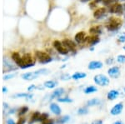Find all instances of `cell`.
I'll return each mask as SVG.
<instances>
[{
	"label": "cell",
	"instance_id": "obj_17",
	"mask_svg": "<svg viewBox=\"0 0 125 124\" xmlns=\"http://www.w3.org/2000/svg\"><path fill=\"white\" fill-rule=\"evenodd\" d=\"M63 93H64V89L63 88L59 87V88L55 89L53 92V93L51 94V99L53 100V98H58V97H60L62 94H63Z\"/></svg>",
	"mask_w": 125,
	"mask_h": 124
},
{
	"label": "cell",
	"instance_id": "obj_45",
	"mask_svg": "<svg viewBox=\"0 0 125 124\" xmlns=\"http://www.w3.org/2000/svg\"><path fill=\"white\" fill-rule=\"evenodd\" d=\"M7 92H8V88H7L6 87H3V93H6Z\"/></svg>",
	"mask_w": 125,
	"mask_h": 124
},
{
	"label": "cell",
	"instance_id": "obj_22",
	"mask_svg": "<svg viewBox=\"0 0 125 124\" xmlns=\"http://www.w3.org/2000/svg\"><path fill=\"white\" fill-rule=\"evenodd\" d=\"M101 103V101H100L98 98H93L90 99L87 102L86 105L87 107H94V106H97V105H99Z\"/></svg>",
	"mask_w": 125,
	"mask_h": 124
},
{
	"label": "cell",
	"instance_id": "obj_37",
	"mask_svg": "<svg viewBox=\"0 0 125 124\" xmlns=\"http://www.w3.org/2000/svg\"><path fill=\"white\" fill-rule=\"evenodd\" d=\"M118 42H119V43H125V33H122V34L118 37Z\"/></svg>",
	"mask_w": 125,
	"mask_h": 124
},
{
	"label": "cell",
	"instance_id": "obj_18",
	"mask_svg": "<svg viewBox=\"0 0 125 124\" xmlns=\"http://www.w3.org/2000/svg\"><path fill=\"white\" fill-rule=\"evenodd\" d=\"M33 97V93H16V94L13 96V97H18V98H19V97H24V98H26L27 100H32Z\"/></svg>",
	"mask_w": 125,
	"mask_h": 124
},
{
	"label": "cell",
	"instance_id": "obj_16",
	"mask_svg": "<svg viewBox=\"0 0 125 124\" xmlns=\"http://www.w3.org/2000/svg\"><path fill=\"white\" fill-rule=\"evenodd\" d=\"M118 96H119V92L117 91V90H111V91L108 93V94H107V97L110 101H114Z\"/></svg>",
	"mask_w": 125,
	"mask_h": 124
},
{
	"label": "cell",
	"instance_id": "obj_29",
	"mask_svg": "<svg viewBox=\"0 0 125 124\" xmlns=\"http://www.w3.org/2000/svg\"><path fill=\"white\" fill-rule=\"evenodd\" d=\"M88 113V108L87 107H80L79 109L78 110V115H86Z\"/></svg>",
	"mask_w": 125,
	"mask_h": 124
},
{
	"label": "cell",
	"instance_id": "obj_40",
	"mask_svg": "<svg viewBox=\"0 0 125 124\" xmlns=\"http://www.w3.org/2000/svg\"><path fill=\"white\" fill-rule=\"evenodd\" d=\"M35 89H37V86H35V85H30L29 87H28V91L29 92H32V91H33V90H35Z\"/></svg>",
	"mask_w": 125,
	"mask_h": 124
},
{
	"label": "cell",
	"instance_id": "obj_14",
	"mask_svg": "<svg viewBox=\"0 0 125 124\" xmlns=\"http://www.w3.org/2000/svg\"><path fill=\"white\" fill-rule=\"evenodd\" d=\"M12 60L19 66V67H22V64H23V59H22V57L19 55V53H13L12 54Z\"/></svg>",
	"mask_w": 125,
	"mask_h": 124
},
{
	"label": "cell",
	"instance_id": "obj_8",
	"mask_svg": "<svg viewBox=\"0 0 125 124\" xmlns=\"http://www.w3.org/2000/svg\"><path fill=\"white\" fill-rule=\"evenodd\" d=\"M108 73L113 78H118L121 74L120 68L118 67H112L108 70Z\"/></svg>",
	"mask_w": 125,
	"mask_h": 124
},
{
	"label": "cell",
	"instance_id": "obj_30",
	"mask_svg": "<svg viewBox=\"0 0 125 124\" xmlns=\"http://www.w3.org/2000/svg\"><path fill=\"white\" fill-rule=\"evenodd\" d=\"M3 113H4V116L9 115L10 110H11V108L9 107V104H8V103H3Z\"/></svg>",
	"mask_w": 125,
	"mask_h": 124
},
{
	"label": "cell",
	"instance_id": "obj_9",
	"mask_svg": "<svg viewBox=\"0 0 125 124\" xmlns=\"http://www.w3.org/2000/svg\"><path fill=\"white\" fill-rule=\"evenodd\" d=\"M100 42V38L98 37V35H92L91 37H87L85 43H88V45L89 46H94L98 44Z\"/></svg>",
	"mask_w": 125,
	"mask_h": 124
},
{
	"label": "cell",
	"instance_id": "obj_33",
	"mask_svg": "<svg viewBox=\"0 0 125 124\" xmlns=\"http://www.w3.org/2000/svg\"><path fill=\"white\" fill-rule=\"evenodd\" d=\"M16 75H17V73H9V74H6L5 76H3V80L4 81H8V80L13 78Z\"/></svg>",
	"mask_w": 125,
	"mask_h": 124
},
{
	"label": "cell",
	"instance_id": "obj_27",
	"mask_svg": "<svg viewBox=\"0 0 125 124\" xmlns=\"http://www.w3.org/2000/svg\"><path fill=\"white\" fill-rule=\"evenodd\" d=\"M98 91V88L94 86H89V87H87L85 89H84V93L86 94H90V93H95V92Z\"/></svg>",
	"mask_w": 125,
	"mask_h": 124
},
{
	"label": "cell",
	"instance_id": "obj_39",
	"mask_svg": "<svg viewBox=\"0 0 125 124\" xmlns=\"http://www.w3.org/2000/svg\"><path fill=\"white\" fill-rule=\"evenodd\" d=\"M114 57H108V59L106 60V63L108 65H111V64H113L114 63Z\"/></svg>",
	"mask_w": 125,
	"mask_h": 124
},
{
	"label": "cell",
	"instance_id": "obj_3",
	"mask_svg": "<svg viewBox=\"0 0 125 124\" xmlns=\"http://www.w3.org/2000/svg\"><path fill=\"white\" fill-rule=\"evenodd\" d=\"M22 59H23V64H22V67L20 68L22 69H26L29 68V67H31L35 64V62H34L33 58L32 57V56L30 55V53H26L24 54L23 57H22Z\"/></svg>",
	"mask_w": 125,
	"mask_h": 124
},
{
	"label": "cell",
	"instance_id": "obj_13",
	"mask_svg": "<svg viewBox=\"0 0 125 124\" xmlns=\"http://www.w3.org/2000/svg\"><path fill=\"white\" fill-rule=\"evenodd\" d=\"M89 70H96V69H101L103 67V63L100 61H92L88 63V66Z\"/></svg>",
	"mask_w": 125,
	"mask_h": 124
},
{
	"label": "cell",
	"instance_id": "obj_23",
	"mask_svg": "<svg viewBox=\"0 0 125 124\" xmlns=\"http://www.w3.org/2000/svg\"><path fill=\"white\" fill-rule=\"evenodd\" d=\"M87 77V74L85 73H81V72H77V73H73L72 75V78L73 80H79L82 78H84V77Z\"/></svg>",
	"mask_w": 125,
	"mask_h": 124
},
{
	"label": "cell",
	"instance_id": "obj_24",
	"mask_svg": "<svg viewBox=\"0 0 125 124\" xmlns=\"http://www.w3.org/2000/svg\"><path fill=\"white\" fill-rule=\"evenodd\" d=\"M40 115H41V113H40L39 112H35V113L32 115L31 119H30L29 124H33L34 123H36V122H39Z\"/></svg>",
	"mask_w": 125,
	"mask_h": 124
},
{
	"label": "cell",
	"instance_id": "obj_41",
	"mask_svg": "<svg viewBox=\"0 0 125 124\" xmlns=\"http://www.w3.org/2000/svg\"><path fill=\"white\" fill-rule=\"evenodd\" d=\"M25 122H26L25 118H23V117H21V118H19V122L17 123V124H24V123H25Z\"/></svg>",
	"mask_w": 125,
	"mask_h": 124
},
{
	"label": "cell",
	"instance_id": "obj_46",
	"mask_svg": "<svg viewBox=\"0 0 125 124\" xmlns=\"http://www.w3.org/2000/svg\"><path fill=\"white\" fill-rule=\"evenodd\" d=\"M113 124H124V123H123L121 121H117V122H115V123H114Z\"/></svg>",
	"mask_w": 125,
	"mask_h": 124
},
{
	"label": "cell",
	"instance_id": "obj_6",
	"mask_svg": "<svg viewBox=\"0 0 125 124\" xmlns=\"http://www.w3.org/2000/svg\"><path fill=\"white\" fill-rule=\"evenodd\" d=\"M53 45L54 48L57 50L61 55H67L68 53V52H69L63 45H62V42L58 41V40H55V41L53 42Z\"/></svg>",
	"mask_w": 125,
	"mask_h": 124
},
{
	"label": "cell",
	"instance_id": "obj_47",
	"mask_svg": "<svg viewBox=\"0 0 125 124\" xmlns=\"http://www.w3.org/2000/svg\"><path fill=\"white\" fill-rule=\"evenodd\" d=\"M89 1V0H81V2H83V3H85V2H88Z\"/></svg>",
	"mask_w": 125,
	"mask_h": 124
},
{
	"label": "cell",
	"instance_id": "obj_11",
	"mask_svg": "<svg viewBox=\"0 0 125 124\" xmlns=\"http://www.w3.org/2000/svg\"><path fill=\"white\" fill-rule=\"evenodd\" d=\"M107 9L105 8H99V9H96L94 13V17L96 19H101L105 16Z\"/></svg>",
	"mask_w": 125,
	"mask_h": 124
},
{
	"label": "cell",
	"instance_id": "obj_43",
	"mask_svg": "<svg viewBox=\"0 0 125 124\" xmlns=\"http://www.w3.org/2000/svg\"><path fill=\"white\" fill-rule=\"evenodd\" d=\"M7 124H16V123L12 118H9L7 120Z\"/></svg>",
	"mask_w": 125,
	"mask_h": 124
},
{
	"label": "cell",
	"instance_id": "obj_36",
	"mask_svg": "<svg viewBox=\"0 0 125 124\" xmlns=\"http://www.w3.org/2000/svg\"><path fill=\"white\" fill-rule=\"evenodd\" d=\"M117 62L119 63H125V55H118L117 57Z\"/></svg>",
	"mask_w": 125,
	"mask_h": 124
},
{
	"label": "cell",
	"instance_id": "obj_35",
	"mask_svg": "<svg viewBox=\"0 0 125 124\" xmlns=\"http://www.w3.org/2000/svg\"><path fill=\"white\" fill-rule=\"evenodd\" d=\"M48 118V114L47 113H42L39 117V122H42L43 123V121H45L46 119Z\"/></svg>",
	"mask_w": 125,
	"mask_h": 124
},
{
	"label": "cell",
	"instance_id": "obj_52",
	"mask_svg": "<svg viewBox=\"0 0 125 124\" xmlns=\"http://www.w3.org/2000/svg\"><path fill=\"white\" fill-rule=\"evenodd\" d=\"M124 93H125V88H124Z\"/></svg>",
	"mask_w": 125,
	"mask_h": 124
},
{
	"label": "cell",
	"instance_id": "obj_12",
	"mask_svg": "<svg viewBox=\"0 0 125 124\" xmlns=\"http://www.w3.org/2000/svg\"><path fill=\"white\" fill-rule=\"evenodd\" d=\"M86 33L84 32H78V33H76L75 37H74V40L77 43H85V40H86Z\"/></svg>",
	"mask_w": 125,
	"mask_h": 124
},
{
	"label": "cell",
	"instance_id": "obj_1",
	"mask_svg": "<svg viewBox=\"0 0 125 124\" xmlns=\"http://www.w3.org/2000/svg\"><path fill=\"white\" fill-rule=\"evenodd\" d=\"M122 24H123L122 20L113 17V18H110L109 20L108 21L107 24L105 25V28L109 32H115V31H118V30L120 29Z\"/></svg>",
	"mask_w": 125,
	"mask_h": 124
},
{
	"label": "cell",
	"instance_id": "obj_50",
	"mask_svg": "<svg viewBox=\"0 0 125 124\" xmlns=\"http://www.w3.org/2000/svg\"><path fill=\"white\" fill-rule=\"evenodd\" d=\"M124 11H125V4H124Z\"/></svg>",
	"mask_w": 125,
	"mask_h": 124
},
{
	"label": "cell",
	"instance_id": "obj_25",
	"mask_svg": "<svg viewBox=\"0 0 125 124\" xmlns=\"http://www.w3.org/2000/svg\"><path fill=\"white\" fill-rule=\"evenodd\" d=\"M58 85V83L56 81H53V80H50V81H47L44 83V87H47V88H53L56 86Z\"/></svg>",
	"mask_w": 125,
	"mask_h": 124
},
{
	"label": "cell",
	"instance_id": "obj_21",
	"mask_svg": "<svg viewBox=\"0 0 125 124\" xmlns=\"http://www.w3.org/2000/svg\"><path fill=\"white\" fill-rule=\"evenodd\" d=\"M3 64H4L5 67H9V68L10 70H14L16 69V67H14V65H13V63H12L10 60L8 58V57H3Z\"/></svg>",
	"mask_w": 125,
	"mask_h": 124
},
{
	"label": "cell",
	"instance_id": "obj_31",
	"mask_svg": "<svg viewBox=\"0 0 125 124\" xmlns=\"http://www.w3.org/2000/svg\"><path fill=\"white\" fill-rule=\"evenodd\" d=\"M58 102H59V103H73V100L71 98H68V97H58Z\"/></svg>",
	"mask_w": 125,
	"mask_h": 124
},
{
	"label": "cell",
	"instance_id": "obj_26",
	"mask_svg": "<svg viewBox=\"0 0 125 124\" xmlns=\"http://www.w3.org/2000/svg\"><path fill=\"white\" fill-rule=\"evenodd\" d=\"M48 73H49V71L46 68L39 69V70H37V71L34 72V73H35V75L37 76V77H39V76H41V75H47Z\"/></svg>",
	"mask_w": 125,
	"mask_h": 124
},
{
	"label": "cell",
	"instance_id": "obj_28",
	"mask_svg": "<svg viewBox=\"0 0 125 124\" xmlns=\"http://www.w3.org/2000/svg\"><path fill=\"white\" fill-rule=\"evenodd\" d=\"M69 120H70V117H69V116H68V115H66V116L62 117L61 118L58 119L57 121V123L58 124H64V123H68Z\"/></svg>",
	"mask_w": 125,
	"mask_h": 124
},
{
	"label": "cell",
	"instance_id": "obj_44",
	"mask_svg": "<svg viewBox=\"0 0 125 124\" xmlns=\"http://www.w3.org/2000/svg\"><path fill=\"white\" fill-rule=\"evenodd\" d=\"M105 1H107V0H94V3H104V2H105Z\"/></svg>",
	"mask_w": 125,
	"mask_h": 124
},
{
	"label": "cell",
	"instance_id": "obj_10",
	"mask_svg": "<svg viewBox=\"0 0 125 124\" xmlns=\"http://www.w3.org/2000/svg\"><path fill=\"white\" fill-rule=\"evenodd\" d=\"M123 109H124V105L123 103H117L116 105H114V107L111 109L110 111V114L113 116H117V115H119L121 113H122Z\"/></svg>",
	"mask_w": 125,
	"mask_h": 124
},
{
	"label": "cell",
	"instance_id": "obj_7",
	"mask_svg": "<svg viewBox=\"0 0 125 124\" xmlns=\"http://www.w3.org/2000/svg\"><path fill=\"white\" fill-rule=\"evenodd\" d=\"M62 43L64 47L67 48L68 51L72 52V53H76V44L74 42H73L70 39H63L62 41Z\"/></svg>",
	"mask_w": 125,
	"mask_h": 124
},
{
	"label": "cell",
	"instance_id": "obj_48",
	"mask_svg": "<svg viewBox=\"0 0 125 124\" xmlns=\"http://www.w3.org/2000/svg\"><path fill=\"white\" fill-rule=\"evenodd\" d=\"M90 50H91V51H94V48H90Z\"/></svg>",
	"mask_w": 125,
	"mask_h": 124
},
{
	"label": "cell",
	"instance_id": "obj_49",
	"mask_svg": "<svg viewBox=\"0 0 125 124\" xmlns=\"http://www.w3.org/2000/svg\"><path fill=\"white\" fill-rule=\"evenodd\" d=\"M119 1H122V2H124H124H125V0H119Z\"/></svg>",
	"mask_w": 125,
	"mask_h": 124
},
{
	"label": "cell",
	"instance_id": "obj_32",
	"mask_svg": "<svg viewBox=\"0 0 125 124\" xmlns=\"http://www.w3.org/2000/svg\"><path fill=\"white\" fill-rule=\"evenodd\" d=\"M29 111V107L24 106V107H22L19 110V116H22V115H24L27 112Z\"/></svg>",
	"mask_w": 125,
	"mask_h": 124
},
{
	"label": "cell",
	"instance_id": "obj_42",
	"mask_svg": "<svg viewBox=\"0 0 125 124\" xmlns=\"http://www.w3.org/2000/svg\"><path fill=\"white\" fill-rule=\"evenodd\" d=\"M91 124H103V121L102 120H95Z\"/></svg>",
	"mask_w": 125,
	"mask_h": 124
},
{
	"label": "cell",
	"instance_id": "obj_4",
	"mask_svg": "<svg viewBox=\"0 0 125 124\" xmlns=\"http://www.w3.org/2000/svg\"><path fill=\"white\" fill-rule=\"evenodd\" d=\"M94 81L97 85L98 86H102V87H105L109 84L110 81L108 79V77H106L104 74H98L95 75L94 77Z\"/></svg>",
	"mask_w": 125,
	"mask_h": 124
},
{
	"label": "cell",
	"instance_id": "obj_38",
	"mask_svg": "<svg viewBox=\"0 0 125 124\" xmlns=\"http://www.w3.org/2000/svg\"><path fill=\"white\" fill-rule=\"evenodd\" d=\"M42 124H54V121L53 119H46L45 121H43Z\"/></svg>",
	"mask_w": 125,
	"mask_h": 124
},
{
	"label": "cell",
	"instance_id": "obj_15",
	"mask_svg": "<svg viewBox=\"0 0 125 124\" xmlns=\"http://www.w3.org/2000/svg\"><path fill=\"white\" fill-rule=\"evenodd\" d=\"M50 110L55 115H60L62 113V110L60 108V107L58 106L57 103H51L50 104Z\"/></svg>",
	"mask_w": 125,
	"mask_h": 124
},
{
	"label": "cell",
	"instance_id": "obj_20",
	"mask_svg": "<svg viewBox=\"0 0 125 124\" xmlns=\"http://www.w3.org/2000/svg\"><path fill=\"white\" fill-rule=\"evenodd\" d=\"M22 78H23L24 80H27V81H29V80H33L35 78H37V76L35 75L34 72H32V73H26L22 74Z\"/></svg>",
	"mask_w": 125,
	"mask_h": 124
},
{
	"label": "cell",
	"instance_id": "obj_34",
	"mask_svg": "<svg viewBox=\"0 0 125 124\" xmlns=\"http://www.w3.org/2000/svg\"><path fill=\"white\" fill-rule=\"evenodd\" d=\"M60 78L62 81H68V80H69L70 78H72V76H70L68 73H62L61 75V77H60Z\"/></svg>",
	"mask_w": 125,
	"mask_h": 124
},
{
	"label": "cell",
	"instance_id": "obj_2",
	"mask_svg": "<svg viewBox=\"0 0 125 124\" xmlns=\"http://www.w3.org/2000/svg\"><path fill=\"white\" fill-rule=\"evenodd\" d=\"M35 56L39 63H43V64H47V63H49L50 62H52L51 56L43 51H36Z\"/></svg>",
	"mask_w": 125,
	"mask_h": 124
},
{
	"label": "cell",
	"instance_id": "obj_51",
	"mask_svg": "<svg viewBox=\"0 0 125 124\" xmlns=\"http://www.w3.org/2000/svg\"><path fill=\"white\" fill-rule=\"evenodd\" d=\"M124 50H125V45H124Z\"/></svg>",
	"mask_w": 125,
	"mask_h": 124
},
{
	"label": "cell",
	"instance_id": "obj_19",
	"mask_svg": "<svg viewBox=\"0 0 125 124\" xmlns=\"http://www.w3.org/2000/svg\"><path fill=\"white\" fill-rule=\"evenodd\" d=\"M89 33L93 35H99L102 33V29L100 26H94L89 29Z\"/></svg>",
	"mask_w": 125,
	"mask_h": 124
},
{
	"label": "cell",
	"instance_id": "obj_5",
	"mask_svg": "<svg viewBox=\"0 0 125 124\" xmlns=\"http://www.w3.org/2000/svg\"><path fill=\"white\" fill-rule=\"evenodd\" d=\"M108 11L110 13H116V14H122L124 12V6L118 3H116L114 4H112L108 7Z\"/></svg>",
	"mask_w": 125,
	"mask_h": 124
}]
</instances>
